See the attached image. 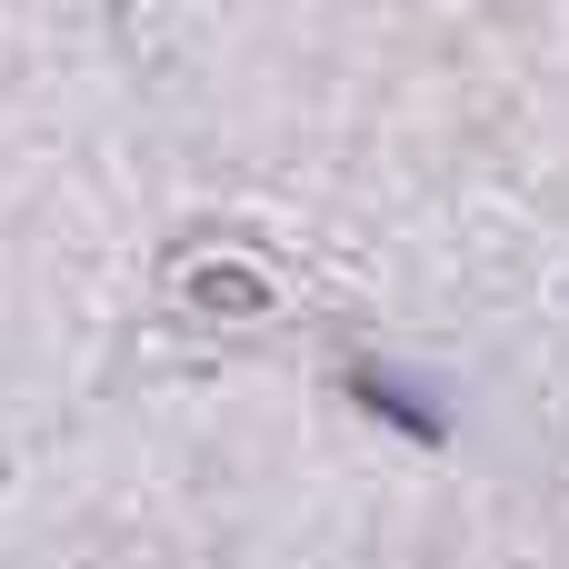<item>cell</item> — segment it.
Wrapping results in <instances>:
<instances>
[{"instance_id": "cell-1", "label": "cell", "mask_w": 569, "mask_h": 569, "mask_svg": "<svg viewBox=\"0 0 569 569\" xmlns=\"http://www.w3.org/2000/svg\"><path fill=\"white\" fill-rule=\"evenodd\" d=\"M350 400H360L370 420H390V430H410L420 450H430V440H450V410H440L430 390H410L400 370H380V360H370V370H350Z\"/></svg>"}]
</instances>
